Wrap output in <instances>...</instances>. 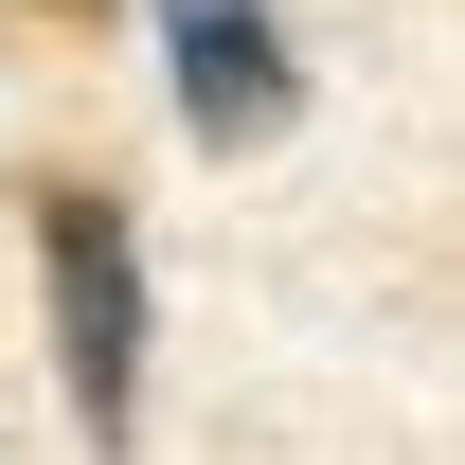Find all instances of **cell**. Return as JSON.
Listing matches in <instances>:
<instances>
[{
  "label": "cell",
  "mask_w": 465,
  "mask_h": 465,
  "mask_svg": "<svg viewBox=\"0 0 465 465\" xmlns=\"http://www.w3.org/2000/svg\"><path fill=\"white\" fill-rule=\"evenodd\" d=\"M36 269H54V358L90 411V465L143 430V232L108 179H36Z\"/></svg>",
  "instance_id": "obj_1"
},
{
  "label": "cell",
  "mask_w": 465,
  "mask_h": 465,
  "mask_svg": "<svg viewBox=\"0 0 465 465\" xmlns=\"http://www.w3.org/2000/svg\"><path fill=\"white\" fill-rule=\"evenodd\" d=\"M162 72H179V125L215 162H251V143L304 125V54H287L269 0H162Z\"/></svg>",
  "instance_id": "obj_2"
}]
</instances>
